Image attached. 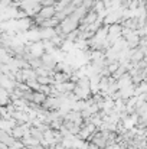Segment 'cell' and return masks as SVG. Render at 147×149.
Segmentation results:
<instances>
[{"mask_svg": "<svg viewBox=\"0 0 147 149\" xmlns=\"http://www.w3.org/2000/svg\"><path fill=\"white\" fill-rule=\"evenodd\" d=\"M54 13H55V9H54V8H48V9H43V10L41 12V15H42L43 18H51Z\"/></svg>", "mask_w": 147, "mask_h": 149, "instance_id": "1", "label": "cell"}, {"mask_svg": "<svg viewBox=\"0 0 147 149\" xmlns=\"http://www.w3.org/2000/svg\"><path fill=\"white\" fill-rule=\"evenodd\" d=\"M30 149H42V148H41V146H36V148L33 146V148H30Z\"/></svg>", "mask_w": 147, "mask_h": 149, "instance_id": "2", "label": "cell"}]
</instances>
